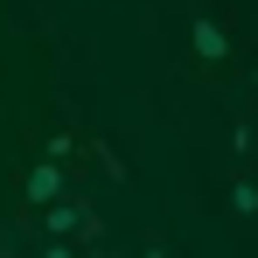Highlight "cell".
<instances>
[{
    "instance_id": "obj_6",
    "label": "cell",
    "mask_w": 258,
    "mask_h": 258,
    "mask_svg": "<svg viewBox=\"0 0 258 258\" xmlns=\"http://www.w3.org/2000/svg\"><path fill=\"white\" fill-rule=\"evenodd\" d=\"M147 258H174V251H161V244H154V251H147Z\"/></svg>"
},
{
    "instance_id": "obj_7",
    "label": "cell",
    "mask_w": 258,
    "mask_h": 258,
    "mask_svg": "<svg viewBox=\"0 0 258 258\" xmlns=\"http://www.w3.org/2000/svg\"><path fill=\"white\" fill-rule=\"evenodd\" d=\"M251 91H258V70H251Z\"/></svg>"
},
{
    "instance_id": "obj_4",
    "label": "cell",
    "mask_w": 258,
    "mask_h": 258,
    "mask_svg": "<svg viewBox=\"0 0 258 258\" xmlns=\"http://www.w3.org/2000/svg\"><path fill=\"white\" fill-rule=\"evenodd\" d=\"M230 216H258V181H251V174L230 181Z\"/></svg>"
},
{
    "instance_id": "obj_1",
    "label": "cell",
    "mask_w": 258,
    "mask_h": 258,
    "mask_svg": "<svg viewBox=\"0 0 258 258\" xmlns=\"http://www.w3.org/2000/svg\"><path fill=\"white\" fill-rule=\"evenodd\" d=\"M63 181H70L63 161H28V168H21V203H28V210H42V203L63 196Z\"/></svg>"
},
{
    "instance_id": "obj_3",
    "label": "cell",
    "mask_w": 258,
    "mask_h": 258,
    "mask_svg": "<svg viewBox=\"0 0 258 258\" xmlns=\"http://www.w3.org/2000/svg\"><path fill=\"white\" fill-rule=\"evenodd\" d=\"M84 203H63V196H56V203H42V230L49 237H84Z\"/></svg>"
},
{
    "instance_id": "obj_5",
    "label": "cell",
    "mask_w": 258,
    "mask_h": 258,
    "mask_svg": "<svg viewBox=\"0 0 258 258\" xmlns=\"http://www.w3.org/2000/svg\"><path fill=\"white\" fill-rule=\"evenodd\" d=\"M42 258H70V244H49V251H42Z\"/></svg>"
},
{
    "instance_id": "obj_2",
    "label": "cell",
    "mask_w": 258,
    "mask_h": 258,
    "mask_svg": "<svg viewBox=\"0 0 258 258\" xmlns=\"http://www.w3.org/2000/svg\"><path fill=\"white\" fill-rule=\"evenodd\" d=\"M188 42H196V63H203V70H223V63H230V28H223V21H196Z\"/></svg>"
}]
</instances>
